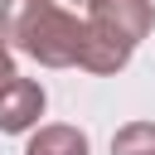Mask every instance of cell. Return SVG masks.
Segmentation results:
<instances>
[{
    "mask_svg": "<svg viewBox=\"0 0 155 155\" xmlns=\"http://www.w3.org/2000/svg\"><path fill=\"white\" fill-rule=\"evenodd\" d=\"M0 44L29 53L44 68H78L82 19L58 0H0Z\"/></svg>",
    "mask_w": 155,
    "mask_h": 155,
    "instance_id": "obj_1",
    "label": "cell"
},
{
    "mask_svg": "<svg viewBox=\"0 0 155 155\" xmlns=\"http://www.w3.org/2000/svg\"><path fill=\"white\" fill-rule=\"evenodd\" d=\"M155 24V5L150 0H87L82 15V58L78 68L111 78L131 63L136 44L150 34Z\"/></svg>",
    "mask_w": 155,
    "mask_h": 155,
    "instance_id": "obj_2",
    "label": "cell"
},
{
    "mask_svg": "<svg viewBox=\"0 0 155 155\" xmlns=\"http://www.w3.org/2000/svg\"><path fill=\"white\" fill-rule=\"evenodd\" d=\"M24 155H87V136L78 126H39L24 145Z\"/></svg>",
    "mask_w": 155,
    "mask_h": 155,
    "instance_id": "obj_4",
    "label": "cell"
},
{
    "mask_svg": "<svg viewBox=\"0 0 155 155\" xmlns=\"http://www.w3.org/2000/svg\"><path fill=\"white\" fill-rule=\"evenodd\" d=\"M44 87L34 82V78H10L5 87H0V131L5 136H24V131H34L39 126V116H44Z\"/></svg>",
    "mask_w": 155,
    "mask_h": 155,
    "instance_id": "obj_3",
    "label": "cell"
},
{
    "mask_svg": "<svg viewBox=\"0 0 155 155\" xmlns=\"http://www.w3.org/2000/svg\"><path fill=\"white\" fill-rule=\"evenodd\" d=\"M10 78H19V73H15V53H10L5 44H0V87H5Z\"/></svg>",
    "mask_w": 155,
    "mask_h": 155,
    "instance_id": "obj_6",
    "label": "cell"
},
{
    "mask_svg": "<svg viewBox=\"0 0 155 155\" xmlns=\"http://www.w3.org/2000/svg\"><path fill=\"white\" fill-rule=\"evenodd\" d=\"M111 155H155V121H126L111 136Z\"/></svg>",
    "mask_w": 155,
    "mask_h": 155,
    "instance_id": "obj_5",
    "label": "cell"
}]
</instances>
